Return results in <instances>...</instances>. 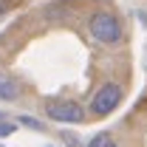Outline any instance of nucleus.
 I'll return each mask as SVG.
<instances>
[{
	"label": "nucleus",
	"instance_id": "39448f33",
	"mask_svg": "<svg viewBox=\"0 0 147 147\" xmlns=\"http://www.w3.org/2000/svg\"><path fill=\"white\" fill-rule=\"evenodd\" d=\"M85 147H119V144H116V139H113L110 133H96Z\"/></svg>",
	"mask_w": 147,
	"mask_h": 147
},
{
	"label": "nucleus",
	"instance_id": "0eeeda50",
	"mask_svg": "<svg viewBox=\"0 0 147 147\" xmlns=\"http://www.w3.org/2000/svg\"><path fill=\"white\" fill-rule=\"evenodd\" d=\"M20 125H26V127H31V130H42V122L34 119V116H20Z\"/></svg>",
	"mask_w": 147,
	"mask_h": 147
},
{
	"label": "nucleus",
	"instance_id": "7ed1b4c3",
	"mask_svg": "<svg viewBox=\"0 0 147 147\" xmlns=\"http://www.w3.org/2000/svg\"><path fill=\"white\" fill-rule=\"evenodd\" d=\"M45 113H48V119L62 122V125H76V122L85 119V110L79 108V102H74V99H57V102H48V105H45Z\"/></svg>",
	"mask_w": 147,
	"mask_h": 147
},
{
	"label": "nucleus",
	"instance_id": "6e6552de",
	"mask_svg": "<svg viewBox=\"0 0 147 147\" xmlns=\"http://www.w3.org/2000/svg\"><path fill=\"white\" fill-rule=\"evenodd\" d=\"M48 147H54V144H48Z\"/></svg>",
	"mask_w": 147,
	"mask_h": 147
},
{
	"label": "nucleus",
	"instance_id": "f257e3e1",
	"mask_svg": "<svg viewBox=\"0 0 147 147\" xmlns=\"http://www.w3.org/2000/svg\"><path fill=\"white\" fill-rule=\"evenodd\" d=\"M88 31L102 45H119L122 42V23H119L116 14H110V11H96V14H91Z\"/></svg>",
	"mask_w": 147,
	"mask_h": 147
},
{
	"label": "nucleus",
	"instance_id": "f03ea898",
	"mask_svg": "<svg viewBox=\"0 0 147 147\" xmlns=\"http://www.w3.org/2000/svg\"><path fill=\"white\" fill-rule=\"evenodd\" d=\"M119 102H122V85H116V82H105L99 91L93 93L91 113H93V116H108V113H113V110L119 108Z\"/></svg>",
	"mask_w": 147,
	"mask_h": 147
},
{
	"label": "nucleus",
	"instance_id": "423d86ee",
	"mask_svg": "<svg viewBox=\"0 0 147 147\" xmlns=\"http://www.w3.org/2000/svg\"><path fill=\"white\" fill-rule=\"evenodd\" d=\"M14 127H17V125H11V122L0 113V139H3V136H11V133H14Z\"/></svg>",
	"mask_w": 147,
	"mask_h": 147
},
{
	"label": "nucleus",
	"instance_id": "20e7f679",
	"mask_svg": "<svg viewBox=\"0 0 147 147\" xmlns=\"http://www.w3.org/2000/svg\"><path fill=\"white\" fill-rule=\"evenodd\" d=\"M17 96H20V85H17V79L0 71V99H3V102H14Z\"/></svg>",
	"mask_w": 147,
	"mask_h": 147
}]
</instances>
